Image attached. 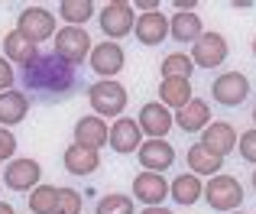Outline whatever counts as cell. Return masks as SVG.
Segmentation results:
<instances>
[{
	"label": "cell",
	"instance_id": "6da1fadb",
	"mask_svg": "<svg viewBox=\"0 0 256 214\" xmlns=\"http://www.w3.org/2000/svg\"><path fill=\"white\" fill-rule=\"evenodd\" d=\"M20 82L26 91L39 98V101H56V98H68L78 88V68L56 56V52H36L32 62L23 65Z\"/></svg>",
	"mask_w": 256,
	"mask_h": 214
},
{
	"label": "cell",
	"instance_id": "7a4b0ae2",
	"mask_svg": "<svg viewBox=\"0 0 256 214\" xmlns=\"http://www.w3.org/2000/svg\"><path fill=\"white\" fill-rule=\"evenodd\" d=\"M201 198H204L208 204H211L214 211H224V214H230V211H240V204H244V185L237 182L234 176H211L208 178V185H204V192H201Z\"/></svg>",
	"mask_w": 256,
	"mask_h": 214
},
{
	"label": "cell",
	"instance_id": "3957f363",
	"mask_svg": "<svg viewBox=\"0 0 256 214\" xmlns=\"http://www.w3.org/2000/svg\"><path fill=\"white\" fill-rule=\"evenodd\" d=\"M88 101L94 117H120L126 110V88L120 82H94L88 88Z\"/></svg>",
	"mask_w": 256,
	"mask_h": 214
},
{
	"label": "cell",
	"instance_id": "277c9868",
	"mask_svg": "<svg viewBox=\"0 0 256 214\" xmlns=\"http://www.w3.org/2000/svg\"><path fill=\"white\" fill-rule=\"evenodd\" d=\"M16 32L23 39H30L32 46L46 42L56 36V13H49L46 6H23L16 16Z\"/></svg>",
	"mask_w": 256,
	"mask_h": 214
},
{
	"label": "cell",
	"instance_id": "5b68a950",
	"mask_svg": "<svg viewBox=\"0 0 256 214\" xmlns=\"http://www.w3.org/2000/svg\"><path fill=\"white\" fill-rule=\"evenodd\" d=\"M56 56L68 65H82L91 56V36L84 32V26H62L56 30Z\"/></svg>",
	"mask_w": 256,
	"mask_h": 214
},
{
	"label": "cell",
	"instance_id": "8992f818",
	"mask_svg": "<svg viewBox=\"0 0 256 214\" xmlns=\"http://www.w3.org/2000/svg\"><path fill=\"white\" fill-rule=\"evenodd\" d=\"M227 39L220 32H201L192 42V65L194 68H218V65L227 62Z\"/></svg>",
	"mask_w": 256,
	"mask_h": 214
},
{
	"label": "cell",
	"instance_id": "52a82bcc",
	"mask_svg": "<svg viewBox=\"0 0 256 214\" xmlns=\"http://www.w3.org/2000/svg\"><path fill=\"white\" fill-rule=\"evenodd\" d=\"M211 98L220 107H240L246 98H250V78H246L244 72H224V75L214 78Z\"/></svg>",
	"mask_w": 256,
	"mask_h": 214
},
{
	"label": "cell",
	"instance_id": "ba28073f",
	"mask_svg": "<svg viewBox=\"0 0 256 214\" xmlns=\"http://www.w3.org/2000/svg\"><path fill=\"white\" fill-rule=\"evenodd\" d=\"M100 20V30H104L107 42H117V39L130 36L133 32V23H136V16H133V6L124 4V0H114V4H107L104 10L98 13Z\"/></svg>",
	"mask_w": 256,
	"mask_h": 214
},
{
	"label": "cell",
	"instance_id": "9c48e42d",
	"mask_svg": "<svg viewBox=\"0 0 256 214\" xmlns=\"http://www.w3.org/2000/svg\"><path fill=\"white\" fill-rule=\"evenodd\" d=\"M91 68L100 82H114V75H120L126 65V56H124V46L120 42H100V46H91Z\"/></svg>",
	"mask_w": 256,
	"mask_h": 214
},
{
	"label": "cell",
	"instance_id": "30bf717a",
	"mask_svg": "<svg viewBox=\"0 0 256 214\" xmlns=\"http://www.w3.org/2000/svg\"><path fill=\"white\" fill-rule=\"evenodd\" d=\"M136 126H140V133H146L150 140H166V136H169V130L175 126V120H172V110L166 104L150 101V104L140 107Z\"/></svg>",
	"mask_w": 256,
	"mask_h": 214
},
{
	"label": "cell",
	"instance_id": "8fae6325",
	"mask_svg": "<svg viewBox=\"0 0 256 214\" xmlns=\"http://www.w3.org/2000/svg\"><path fill=\"white\" fill-rule=\"evenodd\" d=\"M140 143H143V133H140V126H136L133 117H117L107 126V146H110L114 152H120V156L136 152Z\"/></svg>",
	"mask_w": 256,
	"mask_h": 214
},
{
	"label": "cell",
	"instance_id": "7c38bea8",
	"mask_svg": "<svg viewBox=\"0 0 256 214\" xmlns=\"http://www.w3.org/2000/svg\"><path fill=\"white\" fill-rule=\"evenodd\" d=\"M136 156H140V166H143L146 172H159V176H162L175 162V146L169 140H143Z\"/></svg>",
	"mask_w": 256,
	"mask_h": 214
},
{
	"label": "cell",
	"instance_id": "4fadbf2b",
	"mask_svg": "<svg viewBox=\"0 0 256 214\" xmlns=\"http://www.w3.org/2000/svg\"><path fill=\"white\" fill-rule=\"evenodd\" d=\"M42 178V169H39L36 159H13L4 169V185L10 192H32Z\"/></svg>",
	"mask_w": 256,
	"mask_h": 214
},
{
	"label": "cell",
	"instance_id": "5bb4252c",
	"mask_svg": "<svg viewBox=\"0 0 256 214\" xmlns=\"http://www.w3.org/2000/svg\"><path fill=\"white\" fill-rule=\"evenodd\" d=\"M201 146H204L208 152H214L218 159H224L227 152L237 150V130H234L227 120H214V124H208L204 130H201Z\"/></svg>",
	"mask_w": 256,
	"mask_h": 214
},
{
	"label": "cell",
	"instance_id": "9a60e30c",
	"mask_svg": "<svg viewBox=\"0 0 256 214\" xmlns=\"http://www.w3.org/2000/svg\"><path fill=\"white\" fill-rule=\"evenodd\" d=\"M133 198L136 202H143L146 208H156V204H162L166 198H169V182H166L159 172H140L136 178H133Z\"/></svg>",
	"mask_w": 256,
	"mask_h": 214
},
{
	"label": "cell",
	"instance_id": "2e32d148",
	"mask_svg": "<svg viewBox=\"0 0 256 214\" xmlns=\"http://www.w3.org/2000/svg\"><path fill=\"white\" fill-rule=\"evenodd\" d=\"M133 32H136V39L143 46H159V42L169 39V20L159 10L143 13V16H136V23H133Z\"/></svg>",
	"mask_w": 256,
	"mask_h": 214
},
{
	"label": "cell",
	"instance_id": "e0dca14e",
	"mask_svg": "<svg viewBox=\"0 0 256 214\" xmlns=\"http://www.w3.org/2000/svg\"><path fill=\"white\" fill-rule=\"evenodd\" d=\"M172 120L185 133H201L211 124V107H208V101H201V98H192L185 107H178V110L172 114Z\"/></svg>",
	"mask_w": 256,
	"mask_h": 214
},
{
	"label": "cell",
	"instance_id": "ac0fdd59",
	"mask_svg": "<svg viewBox=\"0 0 256 214\" xmlns=\"http://www.w3.org/2000/svg\"><path fill=\"white\" fill-rule=\"evenodd\" d=\"M62 162H65V169H68L72 176H91V172L100 169L98 150H88V146H78V143H72L68 150H65Z\"/></svg>",
	"mask_w": 256,
	"mask_h": 214
},
{
	"label": "cell",
	"instance_id": "d6986e66",
	"mask_svg": "<svg viewBox=\"0 0 256 214\" xmlns=\"http://www.w3.org/2000/svg\"><path fill=\"white\" fill-rule=\"evenodd\" d=\"M26 114H30V94L26 91H4L0 94V126L10 130L13 124L26 120Z\"/></svg>",
	"mask_w": 256,
	"mask_h": 214
},
{
	"label": "cell",
	"instance_id": "ffe728a7",
	"mask_svg": "<svg viewBox=\"0 0 256 214\" xmlns=\"http://www.w3.org/2000/svg\"><path fill=\"white\" fill-rule=\"evenodd\" d=\"M75 143L78 146H88V150H100L107 146V120L100 117H82L75 124Z\"/></svg>",
	"mask_w": 256,
	"mask_h": 214
},
{
	"label": "cell",
	"instance_id": "44dd1931",
	"mask_svg": "<svg viewBox=\"0 0 256 214\" xmlns=\"http://www.w3.org/2000/svg\"><path fill=\"white\" fill-rule=\"evenodd\" d=\"M201 32H204V26H201V16L194 10L172 13V20H169V36L175 39V42H194Z\"/></svg>",
	"mask_w": 256,
	"mask_h": 214
},
{
	"label": "cell",
	"instance_id": "7402d4cb",
	"mask_svg": "<svg viewBox=\"0 0 256 214\" xmlns=\"http://www.w3.org/2000/svg\"><path fill=\"white\" fill-rule=\"evenodd\" d=\"M201 192H204V185H201L198 176H175L169 182V195L175 198V204H182V208H192L194 202H201Z\"/></svg>",
	"mask_w": 256,
	"mask_h": 214
},
{
	"label": "cell",
	"instance_id": "603a6c76",
	"mask_svg": "<svg viewBox=\"0 0 256 214\" xmlns=\"http://www.w3.org/2000/svg\"><path fill=\"white\" fill-rule=\"evenodd\" d=\"M188 169H192V176H220V169H224V159H218L214 152H208L201 143H192L188 146Z\"/></svg>",
	"mask_w": 256,
	"mask_h": 214
},
{
	"label": "cell",
	"instance_id": "cb8c5ba5",
	"mask_svg": "<svg viewBox=\"0 0 256 214\" xmlns=\"http://www.w3.org/2000/svg\"><path fill=\"white\" fill-rule=\"evenodd\" d=\"M192 82L188 78H162V84H159V104L166 107H185L188 101H192Z\"/></svg>",
	"mask_w": 256,
	"mask_h": 214
},
{
	"label": "cell",
	"instance_id": "d4e9b609",
	"mask_svg": "<svg viewBox=\"0 0 256 214\" xmlns=\"http://www.w3.org/2000/svg\"><path fill=\"white\" fill-rule=\"evenodd\" d=\"M36 46L30 42V39H23L16 30L13 32H6L4 36V56H6V62H16V65H26V62H32L36 58Z\"/></svg>",
	"mask_w": 256,
	"mask_h": 214
},
{
	"label": "cell",
	"instance_id": "484cf974",
	"mask_svg": "<svg viewBox=\"0 0 256 214\" xmlns=\"http://www.w3.org/2000/svg\"><path fill=\"white\" fill-rule=\"evenodd\" d=\"M58 16L68 26H84L94 16V4L91 0H62L58 4Z\"/></svg>",
	"mask_w": 256,
	"mask_h": 214
},
{
	"label": "cell",
	"instance_id": "4316f807",
	"mask_svg": "<svg viewBox=\"0 0 256 214\" xmlns=\"http://www.w3.org/2000/svg\"><path fill=\"white\" fill-rule=\"evenodd\" d=\"M56 185H36L30 192V214H56Z\"/></svg>",
	"mask_w": 256,
	"mask_h": 214
},
{
	"label": "cell",
	"instance_id": "83f0119b",
	"mask_svg": "<svg viewBox=\"0 0 256 214\" xmlns=\"http://www.w3.org/2000/svg\"><path fill=\"white\" fill-rule=\"evenodd\" d=\"M159 68H162V78H188V82H192L194 65H192V58H188L185 52H169Z\"/></svg>",
	"mask_w": 256,
	"mask_h": 214
},
{
	"label": "cell",
	"instance_id": "f1b7e54d",
	"mask_svg": "<svg viewBox=\"0 0 256 214\" xmlns=\"http://www.w3.org/2000/svg\"><path fill=\"white\" fill-rule=\"evenodd\" d=\"M98 214H133V198L110 192V195H104L98 202Z\"/></svg>",
	"mask_w": 256,
	"mask_h": 214
},
{
	"label": "cell",
	"instance_id": "f546056e",
	"mask_svg": "<svg viewBox=\"0 0 256 214\" xmlns=\"http://www.w3.org/2000/svg\"><path fill=\"white\" fill-rule=\"evenodd\" d=\"M56 214H82V195L75 188L56 192Z\"/></svg>",
	"mask_w": 256,
	"mask_h": 214
},
{
	"label": "cell",
	"instance_id": "4dcf8cb0",
	"mask_svg": "<svg viewBox=\"0 0 256 214\" xmlns=\"http://www.w3.org/2000/svg\"><path fill=\"white\" fill-rule=\"evenodd\" d=\"M237 150H240V156H244V162L256 166V126H253V130H246L244 136L237 140Z\"/></svg>",
	"mask_w": 256,
	"mask_h": 214
},
{
	"label": "cell",
	"instance_id": "1f68e13d",
	"mask_svg": "<svg viewBox=\"0 0 256 214\" xmlns=\"http://www.w3.org/2000/svg\"><path fill=\"white\" fill-rule=\"evenodd\" d=\"M13 152H16V136H13L6 126H0V162H4V159H13Z\"/></svg>",
	"mask_w": 256,
	"mask_h": 214
},
{
	"label": "cell",
	"instance_id": "d6a6232c",
	"mask_svg": "<svg viewBox=\"0 0 256 214\" xmlns=\"http://www.w3.org/2000/svg\"><path fill=\"white\" fill-rule=\"evenodd\" d=\"M13 82H16V75H13L10 62L0 56V94H4V91H10V84H13Z\"/></svg>",
	"mask_w": 256,
	"mask_h": 214
},
{
	"label": "cell",
	"instance_id": "836d02e7",
	"mask_svg": "<svg viewBox=\"0 0 256 214\" xmlns=\"http://www.w3.org/2000/svg\"><path fill=\"white\" fill-rule=\"evenodd\" d=\"M133 10H143V13H152V10H159V0H140Z\"/></svg>",
	"mask_w": 256,
	"mask_h": 214
},
{
	"label": "cell",
	"instance_id": "e575fe53",
	"mask_svg": "<svg viewBox=\"0 0 256 214\" xmlns=\"http://www.w3.org/2000/svg\"><path fill=\"white\" fill-rule=\"evenodd\" d=\"M194 6H198L194 0H175V10H194Z\"/></svg>",
	"mask_w": 256,
	"mask_h": 214
},
{
	"label": "cell",
	"instance_id": "d590c367",
	"mask_svg": "<svg viewBox=\"0 0 256 214\" xmlns=\"http://www.w3.org/2000/svg\"><path fill=\"white\" fill-rule=\"evenodd\" d=\"M140 214H172L169 208H162V204H156V208H143Z\"/></svg>",
	"mask_w": 256,
	"mask_h": 214
},
{
	"label": "cell",
	"instance_id": "8d00e7d4",
	"mask_svg": "<svg viewBox=\"0 0 256 214\" xmlns=\"http://www.w3.org/2000/svg\"><path fill=\"white\" fill-rule=\"evenodd\" d=\"M0 214H16V211H13L10 202H0Z\"/></svg>",
	"mask_w": 256,
	"mask_h": 214
},
{
	"label": "cell",
	"instance_id": "74e56055",
	"mask_svg": "<svg viewBox=\"0 0 256 214\" xmlns=\"http://www.w3.org/2000/svg\"><path fill=\"white\" fill-rule=\"evenodd\" d=\"M253 188H256V169H253Z\"/></svg>",
	"mask_w": 256,
	"mask_h": 214
},
{
	"label": "cell",
	"instance_id": "f35d334b",
	"mask_svg": "<svg viewBox=\"0 0 256 214\" xmlns=\"http://www.w3.org/2000/svg\"><path fill=\"white\" fill-rule=\"evenodd\" d=\"M253 124H256V107H253Z\"/></svg>",
	"mask_w": 256,
	"mask_h": 214
},
{
	"label": "cell",
	"instance_id": "ab89813d",
	"mask_svg": "<svg viewBox=\"0 0 256 214\" xmlns=\"http://www.w3.org/2000/svg\"><path fill=\"white\" fill-rule=\"evenodd\" d=\"M253 56H256V39H253Z\"/></svg>",
	"mask_w": 256,
	"mask_h": 214
},
{
	"label": "cell",
	"instance_id": "60d3db41",
	"mask_svg": "<svg viewBox=\"0 0 256 214\" xmlns=\"http://www.w3.org/2000/svg\"><path fill=\"white\" fill-rule=\"evenodd\" d=\"M230 214H244V211H230Z\"/></svg>",
	"mask_w": 256,
	"mask_h": 214
}]
</instances>
